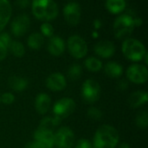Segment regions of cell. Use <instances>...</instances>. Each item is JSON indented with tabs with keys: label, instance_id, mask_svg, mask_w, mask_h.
I'll return each instance as SVG.
<instances>
[{
	"label": "cell",
	"instance_id": "cell-1",
	"mask_svg": "<svg viewBox=\"0 0 148 148\" xmlns=\"http://www.w3.org/2000/svg\"><path fill=\"white\" fill-rule=\"evenodd\" d=\"M118 131L109 125H103L96 131L94 137L95 148H115L119 143Z\"/></svg>",
	"mask_w": 148,
	"mask_h": 148
},
{
	"label": "cell",
	"instance_id": "cell-2",
	"mask_svg": "<svg viewBox=\"0 0 148 148\" xmlns=\"http://www.w3.org/2000/svg\"><path fill=\"white\" fill-rule=\"evenodd\" d=\"M32 12L42 20H52L58 15V6L53 0H33Z\"/></svg>",
	"mask_w": 148,
	"mask_h": 148
},
{
	"label": "cell",
	"instance_id": "cell-3",
	"mask_svg": "<svg viewBox=\"0 0 148 148\" xmlns=\"http://www.w3.org/2000/svg\"><path fill=\"white\" fill-rule=\"evenodd\" d=\"M122 52L127 58L132 61H140L143 59L147 51L140 41L128 38L122 44Z\"/></svg>",
	"mask_w": 148,
	"mask_h": 148
},
{
	"label": "cell",
	"instance_id": "cell-4",
	"mask_svg": "<svg viewBox=\"0 0 148 148\" xmlns=\"http://www.w3.org/2000/svg\"><path fill=\"white\" fill-rule=\"evenodd\" d=\"M134 18L129 14H121L116 17L114 23V32L117 38H128L134 29Z\"/></svg>",
	"mask_w": 148,
	"mask_h": 148
},
{
	"label": "cell",
	"instance_id": "cell-5",
	"mask_svg": "<svg viewBox=\"0 0 148 148\" xmlns=\"http://www.w3.org/2000/svg\"><path fill=\"white\" fill-rule=\"evenodd\" d=\"M82 95L87 103L92 104L96 102L101 96V87L99 83L94 79H87L84 81L82 88Z\"/></svg>",
	"mask_w": 148,
	"mask_h": 148
},
{
	"label": "cell",
	"instance_id": "cell-6",
	"mask_svg": "<svg viewBox=\"0 0 148 148\" xmlns=\"http://www.w3.org/2000/svg\"><path fill=\"white\" fill-rule=\"evenodd\" d=\"M68 48L70 54L75 58H82L88 52L86 41L78 35H73L68 39Z\"/></svg>",
	"mask_w": 148,
	"mask_h": 148
},
{
	"label": "cell",
	"instance_id": "cell-7",
	"mask_svg": "<svg viewBox=\"0 0 148 148\" xmlns=\"http://www.w3.org/2000/svg\"><path fill=\"white\" fill-rule=\"evenodd\" d=\"M54 140L57 148H71L75 141V134L68 126H62L54 134Z\"/></svg>",
	"mask_w": 148,
	"mask_h": 148
},
{
	"label": "cell",
	"instance_id": "cell-8",
	"mask_svg": "<svg viewBox=\"0 0 148 148\" xmlns=\"http://www.w3.org/2000/svg\"><path fill=\"white\" fill-rule=\"evenodd\" d=\"M75 109V102L70 98H62L58 100L54 107L53 112L56 117L64 119L71 115Z\"/></svg>",
	"mask_w": 148,
	"mask_h": 148
},
{
	"label": "cell",
	"instance_id": "cell-9",
	"mask_svg": "<svg viewBox=\"0 0 148 148\" xmlns=\"http://www.w3.org/2000/svg\"><path fill=\"white\" fill-rule=\"evenodd\" d=\"M127 79L135 84H144L147 81V69L143 65L134 64L128 67L127 71Z\"/></svg>",
	"mask_w": 148,
	"mask_h": 148
},
{
	"label": "cell",
	"instance_id": "cell-10",
	"mask_svg": "<svg viewBox=\"0 0 148 148\" xmlns=\"http://www.w3.org/2000/svg\"><path fill=\"white\" fill-rule=\"evenodd\" d=\"M63 15L65 20L72 24L75 25L79 23L81 18V6L78 3L70 2L67 3L63 8Z\"/></svg>",
	"mask_w": 148,
	"mask_h": 148
},
{
	"label": "cell",
	"instance_id": "cell-11",
	"mask_svg": "<svg viewBox=\"0 0 148 148\" xmlns=\"http://www.w3.org/2000/svg\"><path fill=\"white\" fill-rule=\"evenodd\" d=\"M29 17L26 14H21L16 17L11 22V31L16 37L24 35L29 27Z\"/></svg>",
	"mask_w": 148,
	"mask_h": 148
},
{
	"label": "cell",
	"instance_id": "cell-12",
	"mask_svg": "<svg viewBox=\"0 0 148 148\" xmlns=\"http://www.w3.org/2000/svg\"><path fill=\"white\" fill-rule=\"evenodd\" d=\"M35 141L42 148H52L55 146L54 134L52 131L38 128L34 133Z\"/></svg>",
	"mask_w": 148,
	"mask_h": 148
},
{
	"label": "cell",
	"instance_id": "cell-13",
	"mask_svg": "<svg viewBox=\"0 0 148 148\" xmlns=\"http://www.w3.org/2000/svg\"><path fill=\"white\" fill-rule=\"evenodd\" d=\"M46 85L51 91H62L66 87V79L62 74L56 72L47 78Z\"/></svg>",
	"mask_w": 148,
	"mask_h": 148
},
{
	"label": "cell",
	"instance_id": "cell-14",
	"mask_svg": "<svg viewBox=\"0 0 148 148\" xmlns=\"http://www.w3.org/2000/svg\"><path fill=\"white\" fill-rule=\"evenodd\" d=\"M95 53L103 58H108L112 57L115 51L114 44L108 40H102L98 42L95 46Z\"/></svg>",
	"mask_w": 148,
	"mask_h": 148
},
{
	"label": "cell",
	"instance_id": "cell-15",
	"mask_svg": "<svg viewBox=\"0 0 148 148\" xmlns=\"http://www.w3.org/2000/svg\"><path fill=\"white\" fill-rule=\"evenodd\" d=\"M65 49L64 41L61 37H51L48 44V51L53 56H60L63 53Z\"/></svg>",
	"mask_w": 148,
	"mask_h": 148
},
{
	"label": "cell",
	"instance_id": "cell-16",
	"mask_svg": "<svg viewBox=\"0 0 148 148\" xmlns=\"http://www.w3.org/2000/svg\"><path fill=\"white\" fill-rule=\"evenodd\" d=\"M51 99L49 96L46 93H40L36 96L35 101L36 110L40 114H45L50 107Z\"/></svg>",
	"mask_w": 148,
	"mask_h": 148
},
{
	"label": "cell",
	"instance_id": "cell-17",
	"mask_svg": "<svg viewBox=\"0 0 148 148\" xmlns=\"http://www.w3.org/2000/svg\"><path fill=\"white\" fill-rule=\"evenodd\" d=\"M11 16V5L8 0H0V31L4 28Z\"/></svg>",
	"mask_w": 148,
	"mask_h": 148
},
{
	"label": "cell",
	"instance_id": "cell-18",
	"mask_svg": "<svg viewBox=\"0 0 148 148\" xmlns=\"http://www.w3.org/2000/svg\"><path fill=\"white\" fill-rule=\"evenodd\" d=\"M148 101V94L147 92L138 91L130 95L128 99V104L133 108H138L145 105Z\"/></svg>",
	"mask_w": 148,
	"mask_h": 148
},
{
	"label": "cell",
	"instance_id": "cell-19",
	"mask_svg": "<svg viewBox=\"0 0 148 148\" xmlns=\"http://www.w3.org/2000/svg\"><path fill=\"white\" fill-rule=\"evenodd\" d=\"M104 72L109 78L116 79L122 75L123 68L116 62H108L104 66Z\"/></svg>",
	"mask_w": 148,
	"mask_h": 148
},
{
	"label": "cell",
	"instance_id": "cell-20",
	"mask_svg": "<svg viewBox=\"0 0 148 148\" xmlns=\"http://www.w3.org/2000/svg\"><path fill=\"white\" fill-rule=\"evenodd\" d=\"M9 85L10 87L16 91V92H23V90L26 89L27 85H28V82L25 79L19 77V76H11L9 80Z\"/></svg>",
	"mask_w": 148,
	"mask_h": 148
},
{
	"label": "cell",
	"instance_id": "cell-21",
	"mask_svg": "<svg viewBox=\"0 0 148 148\" xmlns=\"http://www.w3.org/2000/svg\"><path fill=\"white\" fill-rule=\"evenodd\" d=\"M107 9L114 14L121 12L126 8V1L125 0H107L106 1Z\"/></svg>",
	"mask_w": 148,
	"mask_h": 148
},
{
	"label": "cell",
	"instance_id": "cell-22",
	"mask_svg": "<svg viewBox=\"0 0 148 148\" xmlns=\"http://www.w3.org/2000/svg\"><path fill=\"white\" fill-rule=\"evenodd\" d=\"M61 120H62L61 119H59L56 116L55 117H46L41 120L39 128L52 131V129H54L56 126L60 125Z\"/></svg>",
	"mask_w": 148,
	"mask_h": 148
},
{
	"label": "cell",
	"instance_id": "cell-23",
	"mask_svg": "<svg viewBox=\"0 0 148 148\" xmlns=\"http://www.w3.org/2000/svg\"><path fill=\"white\" fill-rule=\"evenodd\" d=\"M27 43H28L29 47H30L31 49L38 50L41 48V46L43 44V37L40 33L34 32L29 36Z\"/></svg>",
	"mask_w": 148,
	"mask_h": 148
},
{
	"label": "cell",
	"instance_id": "cell-24",
	"mask_svg": "<svg viewBox=\"0 0 148 148\" xmlns=\"http://www.w3.org/2000/svg\"><path fill=\"white\" fill-rule=\"evenodd\" d=\"M85 66L86 68L89 71V72H99L101 68H102V63L96 58H94V57H89L88 58L85 62Z\"/></svg>",
	"mask_w": 148,
	"mask_h": 148
},
{
	"label": "cell",
	"instance_id": "cell-25",
	"mask_svg": "<svg viewBox=\"0 0 148 148\" xmlns=\"http://www.w3.org/2000/svg\"><path fill=\"white\" fill-rule=\"evenodd\" d=\"M82 73V68L78 64L72 65L68 70V77L71 80H77L81 78Z\"/></svg>",
	"mask_w": 148,
	"mask_h": 148
},
{
	"label": "cell",
	"instance_id": "cell-26",
	"mask_svg": "<svg viewBox=\"0 0 148 148\" xmlns=\"http://www.w3.org/2000/svg\"><path fill=\"white\" fill-rule=\"evenodd\" d=\"M9 48L10 49V51L13 53V55H15L16 57H18V58L23 56V54L25 52L23 44L18 41H12L11 44H10Z\"/></svg>",
	"mask_w": 148,
	"mask_h": 148
},
{
	"label": "cell",
	"instance_id": "cell-27",
	"mask_svg": "<svg viewBox=\"0 0 148 148\" xmlns=\"http://www.w3.org/2000/svg\"><path fill=\"white\" fill-rule=\"evenodd\" d=\"M136 125L139 128L145 129L148 125V114L147 111L140 112L136 117Z\"/></svg>",
	"mask_w": 148,
	"mask_h": 148
},
{
	"label": "cell",
	"instance_id": "cell-28",
	"mask_svg": "<svg viewBox=\"0 0 148 148\" xmlns=\"http://www.w3.org/2000/svg\"><path fill=\"white\" fill-rule=\"evenodd\" d=\"M88 117L93 120H100L102 118V113L96 107H90L87 112Z\"/></svg>",
	"mask_w": 148,
	"mask_h": 148
},
{
	"label": "cell",
	"instance_id": "cell-29",
	"mask_svg": "<svg viewBox=\"0 0 148 148\" xmlns=\"http://www.w3.org/2000/svg\"><path fill=\"white\" fill-rule=\"evenodd\" d=\"M41 31H42V35L51 38L54 34V28L49 23H43L41 25Z\"/></svg>",
	"mask_w": 148,
	"mask_h": 148
},
{
	"label": "cell",
	"instance_id": "cell-30",
	"mask_svg": "<svg viewBox=\"0 0 148 148\" xmlns=\"http://www.w3.org/2000/svg\"><path fill=\"white\" fill-rule=\"evenodd\" d=\"M15 96L11 92H5L0 98V101H2L5 105H10L14 102Z\"/></svg>",
	"mask_w": 148,
	"mask_h": 148
},
{
	"label": "cell",
	"instance_id": "cell-31",
	"mask_svg": "<svg viewBox=\"0 0 148 148\" xmlns=\"http://www.w3.org/2000/svg\"><path fill=\"white\" fill-rule=\"evenodd\" d=\"M0 42L3 43L7 48L10 46V44H11V38L10 36L7 33V32H3L0 34Z\"/></svg>",
	"mask_w": 148,
	"mask_h": 148
},
{
	"label": "cell",
	"instance_id": "cell-32",
	"mask_svg": "<svg viewBox=\"0 0 148 148\" xmlns=\"http://www.w3.org/2000/svg\"><path fill=\"white\" fill-rule=\"evenodd\" d=\"M92 145L91 142L88 140L86 139H81L77 141L76 145H75V148H92Z\"/></svg>",
	"mask_w": 148,
	"mask_h": 148
},
{
	"label": "cell",
	"instance_id": "cell-33",
	"mask_svg": "<svg viewBox=\"0 0 148 148\" xmlns=\"http://www.w3.org/2000/svg\"><path fill=\"white\" fill-rule=\"evenodd\" d=\"M128 88V82L126 79H121L118 82V89L120 91H125Z\"/></svg>",
	"mask_w": 148,
	"mask_h": 148
},
{
	"label": "cell",
	"instance_id": "cell-34",
	"mask_svg": "<svg viewBox=\"0 0 148 148\" xmlns=\"http://www.w3.org/2000/svg\"><path fill=\"white\" fill-rule=\"evenodd\" d=\"M7 55V47L0 42V60H3L5 58Z\"/></svg>",
	"mask_w": 148,
	"mask_h": 148
},
{
	"label": "cell",
	"instance_id": "cell-35",
	"mask_svg": "<svg viewBox=\"0 0 148 148\" xmlns=\"http://www.w3.org/2000/svg\"><path fill=\"white\" fill-rule=\"evenodd\" d=\"M29 3V0H16V4L20 8H26Z\"/></svg>",
	"mask_w": 148,
	"mask_h": 148
},
{
	"label": "cell",
	"instance_id": "cell-36",
	"mask_svg": "<svg viewBox=\"0 0 148 148\" xmlns=\"http://www.w3.org/2000/svg\"><path fill=\"white\" fill-rule=\"evenodd\" d=\"M25 148H42L36 141H30V142H28L25 146Z\"/></svg>",
	"mask_w": 148,
	"mask_h": 148
},
{
	"label": "cell",
	"instance_id": "cell-37",
	"mask_svg": "<svg viewBox=\"0 0 148 148\" xmlns=\"http://www.w3.org/2000/svg\"><path fill=\"white\" fill-rule=\"evenodd\" d=\"M101 25H102V22H101V20H100L99 18H96V19L94 21V27H95L96 30L100 29V28L101 27Z\"/></svg>",
	"mask_w": 148,
	"mask_h": 148
},
{
	"label": "cell",
	"instance_id": "cell-38",
	"mask_svg": "<svg viewBox=\"0 0 148 148\" xmlns=\"http://www.w3.org/2000/svg\"><path fill=\"white\" fill-rule=\"evenodd\" d=\"M118 148H130V147H129V145L127 144V143H121V144L119 146V147Z\"/></svg>",
	"mask_w": 148,
	"mask_h": 148
},
{
	"label": "cell",
	"instance_id": "cell-39",
	"mask_svg": "<svg viewBox=\"0 0 148 148\" xmlns=\"http://www.w3.org/2000/svg\"><path fill=\"white\" fill-rule=\"evenodd\" d=\"M92 36H93L94 38H98V32H97L96 31H93V33H92Z\"/></svg>",
	"mask_w": 148,
	"mask_h": 148
},
{
	"label": "cell",
	"instance_id": "cell-40",
	"mask_svg": "<svg viewBox=\"0 0 148 148\" xmlns=\"http://www.w3.org/2000/svg\"><path fill=\"white\" fill-rule=\"evenodd\" d=\"M92 148H95V147H92Z\"/></svg>",
	"mask_w": 148,
	"mask_h": 148
}]
</instances>
